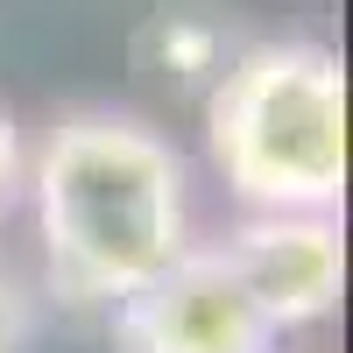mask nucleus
Here are the masks:
<instances>
[{
    "mask_svg": "<svg viewBox=\"0 0 353 353\" xmlns=\"http://www.w3.org/2000/svg\"><path fill=\"white\" fill-rule=\"evenodd\" d=\"M43 276L78 311H113L191 248V176L134 113H64L28 163Z\"/></svg>",
    "mask_w": 353,
    "mask_h": 353,
    "instance_id": "nucleus-1",
    "label": "nucleus"
},
{
    "mask_svg": "<svg viewBox=\"0 0 353 353\" xmlns=\"http://www.w3.org/2000/svg\"><path fill=\"white\" fill-rule=\"evenodd\" d=\"M21 184H28V149H21V128L8 121V113H0V219L14 212Z\"/></svg>",
    "mask_w": 353,
    "mask_h": 353,
    "instance_id": "nucleus-7",
    "label": "nucleus"
},
{
    "mask_svg": "<svg viewBox=\"0 0 353 353\" xmlns=\"http://www.w3.org/2000/svg\"><path fill=\"white\" fill-rule=\"evenodd\" d=\"M276 332L325 325L346 297V233L339 212H248L219 241Z\"/></svg>",
    "mask_w": 353,
    "mask_h": 353,
    "instance_id": "nucleus-4",
    "label": "nucleus"
},
{
    "mask_svg": "<svg viewBox=\"0 0 353 353\" xmlns=\"http://www.w3.org/2000/svg\"><path fill=\"white\" fill-rule=\"evenodd\" d=\"M113 346L121 353H276L283 332L261 318L233 261L191 241L156 283L113 304Z\"/></svg>",
    "mask_w": 353,
    "mask_h": 353,
    "instance_id": "nucleus-3",
    "label": "nucleus"
},
{
    "mask_svg": "<svg viewBox=\"0 0 353 353\" xmlns=\"http://www.w3.org/2000/svg\"><path fill=\"white\" fill-rule=\"evenodd\" d=\"M205 149L248 212H339L346 64L325 43H254L205 92Z\"/></svg>",
    "mask_w": 353,
    "mask_h": 353,
    "instance_id": "nucleus-2",
    "label": "nucleus"
},
{
    "mask_svg": "<svg viewBox=\"0 0 353 353\" xmlns=\"http://www.w3.org/2000/svg\"><path fill=\"white\" fill-rule=\"evenodd\" d=\"M36 332H43V311L28 297V283L14 269H0V353H28Z\"/></svg>",
    "mask_w": 353,
    "mask_h": 353,
    "instance_id": "nucleus-6",
    "label": "nucleus"
},
{
    "mask_svg": "<svg viewBox=\"0 0 353 353\" xmlns=\"http://www.w3.org/2000/svg\"><path fill=\"white\" fill-rule=\"evenodd\" d=\"M141 57L170 92H212V78L233 64V36L205 8H163L141 28Z\"/></svg>",
    "mask_w": 353,
    "mask_h": 353,
    "instance_id": "nucleus-5",
    "label": "nucleus"
}]
</instances>
